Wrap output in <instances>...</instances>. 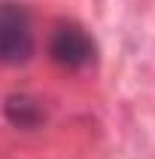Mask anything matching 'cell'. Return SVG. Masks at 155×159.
Here are the masks:
<instances>
[{
  "label": "cell",
  "instance_id": "cell-1",
  "mask_svg": "<svg viewBox=\"0 0 155 159\" xmlns=\"http://www.w3.org/2000/svg\"><path fill=\"white\" fill-rule=\"evenodd\" d=\"M34 46L31 12L15 0H0V64H24Z\"/></svg>",
  "mask_w": 155,
  "mask_h": 159
},
{
  "label": "cell",
  "instance_id": "cell-2",
  "mask_svg": "<svg viewBox=\"0 0 155 159\" xmlns=\"http://www.w3.org/2000/svg\"><path fill=\"white\" fill-rule=\"evenodd\" d=\"M94 40L88 37L85 28H79L73 21H64L52 31L49 37V55L58 67H67V70H82L94 61Z\"/></svg>",
  "mask_w": 155,
  "mask_h": 159
},
{
  "label": "cell",
  "instance_id": "cell-3",
  "mask_svg": "<svg viewBox=\"0 0 155 159\" xmlns=\"http://www.w3.org/2000/svg\"><path fill=\"white\" fill-rule=\"evenodd\" d=\"M3 116L9 125H15V129H24V132H31V129H37L43 125V119H46V110H43V104L37 98H31V95H9L6 104H3Z\"/></svg>",
  "mask_w": 155,
  "mask_h": 159
}]
</instances>
